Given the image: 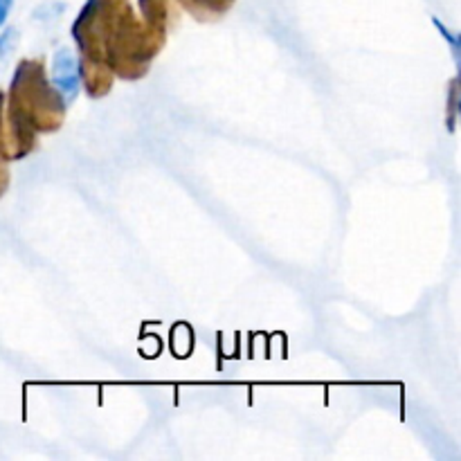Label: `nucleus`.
Here are the masks:
<instances>
[{"label": "nucleus", "mask_w": 461, "mask_h": 461, "mask_svg": "<svg viewBox=\"0 0 461 461\" xmlns=\"http://www.w3.org/2000/svg\"><path fill=\"white\" fill-rule=\"evenodd\" d=\"M72 36L81 61L108 66L126 81L142 79L165 43V34L140 21L129 0H86Z\"/></svg>", "instance_id": "1"}, {"label": "nucleus", "mask_w": 461, "mask_h": 461, "mask_svg": "<svg viewBox=\"0 0 461 461\" xmlns=\"http://www.w3.org/2000/svg\"><path fill=\"white\" fill-rule=\"evenodd\" d=\"M9 113L21 117L36 133H52L61 129L66 120V104L48 79L43 61L23 59L9 84V97H5Z\"/></svg>", "instance_id": "2"}, {"label": "nucleus", "mask_w": 461, "mask_h": 461, "mask_svg": "<svg viewBox=\"0 0 461 461\" xmlns=\"http://www.w3.org/2000/svg\"><path fill=\"white\" fill-rule=\"evenodd\" d=\"M52 86L61 95L63 104L70 106L81 90L79 77V59L75 57L70 48H59L52 59Z\"/></svg>", "instance_id": "3"}, {"label": "nucleus", "mask_w": 461, "mask_h": 461, "mask_svg": "<svg viewBox=\"0 0 461 461\" xmlns=\"http://www.w3.org/2000/svg\"><path fill=\"white\" fill-rule=\"evenodd\" d=\"M79 77L86 93H88V97L93 99H99L104 97V95L111 93L113 79H115V75H113V70L108 66L81 61V59H79Z\"/></svg>", "instance_id": "4"}, {"label": "nucleus", "mask_w": 461, "mask_h": 461, "mask_svg": "<svg viewBox=\"0 0 461 461\" xmlns=\"http://www.w3.org/2000/svg\"><path fill=\"white\" fill-rule=\"evenodd\" d=\"M142 21L151 30L167 34V23H169V0H138Z\"/></svg>", "instance_id": "5"}, {"label": "nucleus", "mask_w": 461, "mask_h": 461, "mask_svg": "<svg viewBox=\"0 0 461 461\" xmlns=\"http://www.w3.org/2000/svg\"><path fill=\"white\" fill-rule=\"evenodd\" d=\"M178 3L198 21H214L232 7L234 0H178Z\"/></svg>", "instance_id": "6"}, {"label": "nucleus", "mask_w": 461, "mask_h": 461, "mask_svg": "<svg viewBox=\"0 0 461 461\" xmlns=\"http://www.w3.org/2000/svg\"><path fill=\"white\" fill-rule=\"evenodd\" d=\"M457 115H459V81H450L448 88V131L455 133L457 129Z\"/></svg>", "instance_id": "7"}, {"label": "nucleus", "mask_w": 461, "mask_h": 461, "mask_svg": "<svg viewBox=\"0 0 461 461\" xmlns=\"http://www.w3.org/2000/svg\"><path fill=\"white\" fill-rule=\"evenodd\" d=\"M16 43H18L16 27H7V30H3V34H0V61H3V59L16 48Z\"/></svg>", "instance_id": "8"}, {"label": "nucleus", "mask_w": 461, "mask_h": 461, "mask_svg": "<svg viewBox=\"0 0 461 461\" xmlns=\"http://www.w3.org/2000/svg\"><path fill=\"white\" fill-rule=\"evenodd\" d=\"M432 23H435V27H437V30H439V34L444 36L446 41H448V45H450V50H453L455 59H457V61H459V45H461V43H459V36L453 34V32H450L448 27H446L444 23L439 21V18H432Z\"/></svg>", "instance_id": "9"}, {"label": "nucleus", "mask_w": 461, "mask_h": 461, "mask_svg": "<svg viewBox=\"0 0 461 461\" xmlns=\"http://www.w3.org/2000/svg\"><path fill=\"white\" fill-rule=\"evenodd\" d=\"M14 7V0H0V27L5 25V21L9 18V12Z\"/></svg>", "instance_id": "10"}, {"label": "nucleus", "mask_w": 461, "mask_h": 461, "mask_svg": "<svg viewBox=\"0 0 461 461\" xmlns=\"http://www.w3.org/2000/svg\"><path fill=\"white\" fill-rule=\"evenodd\" d=\"M3 131H5V95L0 93V147H3Z\"/></svg>", "instance_id": "11"}]
</instances>
